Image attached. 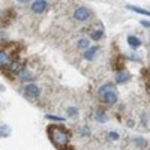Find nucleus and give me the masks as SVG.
I'll list each match as a JSON object with an SVG mask.
<instances>
[{
    "label": "nucleus",
    "instance_id": "obj_1",
    "mask_svg": "<svg viewBox=\"0 0 150 150\" xmlns=\"http://www.w3.org/2000/svg\"><path fill=\"white\" fill-rule=\"evenodd\" d=\"M47 134L48 138L51 141V144L57 149V150H72V144H71V138H72V132L65 128L63 125L59 123H51L47 126Z\"/></svg>",
    "mask_w": 150,
    "mask_h": 150
},
{
    "label": "nucleus",
    "instance_id": "obj_2",
    "mask_svg": "<svg viewBox=\"0 0 150 150\" xmlns=\"http://www.w3.org/2000/svg\"><path fill=\"white\" fill-rule=\"evenodd\" d=\"M23 47L17 42H3L0 44V71L6 72L12 63L20 60Z\"/></svg>",
    "mask_w": 150,
    "mask_h": 150
},
{
    "label": "nucleus",
    "instance_id": "obj_3",
    "mask_svg": "<svg viewBox=\"0 0 150 150\" xmlns=\"http://www.w3.org/2000/svg\"><path fill=\"white\" fill-rule=\"evenodd\" d=\"M98 95H99V98H101V101H104L108 105H114L117 102L116 87H114V84H111V83H107L102 87H99Z\"/></svg>",
    "mask_w": 150,
    "mask_h": 150
},
{
    "label": "nucleus",
    "instance_id": "obj_4",
    "mask_svg": "<svg viewBox=\"0 0 150 150\" xmlns=\"http://www.w3.org/2000/svg\"><path fill=\"white\" fill-rule=\"evenodd\" d=\"M15 15H17V12L12 8L5 9L2 14H0V24H2V27H8L9 24L15 20Z\"/></svg>",
    "mask_w": 150,
    "mask_h": 150
},
{
    "label": "nucleus",
    "instance_id": "obj_5",
    "mask_svg": "<svg viewBox=\"0 0 150 150\" xmlns=\"http://www.w3.org/2000/svg\"><path fill=\"white\" fill-rule=\"evenodd\" d=\"M24 95H26V98L32 99V101H36L38 98H39L41 95V89H39V86H36L33 83H29L24 86Z\"/></svg>",
    "mask_w": 150,
    "mask_h": 150
},
{
    "label": "nucleus",
    "instance_id": "obj_6",
    "mask_svg": "<svg viewBox=\"0 0 150 150\" xmlns=\"http://www.w3.org/2000/svg\"><path fill=\"white\" fill-rule=\"evenodd\" d=\"M90 14L92 12L87 9V8H84V6H81V8H77L75 9V12H74V18L77 20V21H87L90 18Z\"/></svg>",
    "mask_w": 150,
    "mask_h": 150
},
{
    "label": "nucleus",
    "instance_id": "obj_7",
    "mask_svg": "<svg viewBox=\"0 0 150 150\" xmlns=\"http://www.w3.org/2000/svg\"><path fill=\"white\" fill-rule=\"evenodd\" d=\"M48 8V2L47 0H36V2L32 3V11L35 12V14H42V12H45Z\"/></svg>",
    "mask_w": 150,
    "mask_h": 150
},
{
    "label": "nucleus",
    "instance_id": "obj_8",
    "mask_svg": "<svg viewBox=\"0 0 150 150\" xmlns=\"http://www.w3.org/2000/svg\"><path fill=\"white\" fill-rule=\"evenodd\" d=\"M111 63H112L111 68L114 69V71H122V69L125 68V57H123L122 54H117V56L112 57Z\"/></svg>",
    "mask_w": 150,
    "mask_h": 150
},
{
    "label": "nucleus",
    "instance_id": "obj_9",
    "mask_svg": "<svg viewBox=\"0 0 150 150\" xmlns=\"http://www.w3.org/2000/svg\"><path fill=\"white\" fill-rule=\"evenodd\" d=\"M143 80H144V84H146V90L150 95V68L143 69Z\"/></svg>",
    "mask_w": 150,
    "mask_h": 150
},
{
    "label": "nucleus",
    "instance_id": "obj_10",
    "mask_svg": "<svg viewBox=\"0 0 150 150\" xmlns=\"http://www.w3.org/2000/svg\"><path fill=\"white\" fill-rule=\"evenodd\" d=\"M99 51V48L98 47H90V48H87L86 50V53H84V57L87 59V60H93V57H95V54Z\"/></svg>",
    "mask_w": 150,
    "mask_h": 150
},
{
    "label": "nucleus",
    "instance_id": "obj_11",
    "mask_svg": "<svg viewBox=\"0 0 150 150\" xmlns=\"http://www.w3.org/2000/svg\"><path fill=\"white\" fill-rule=\"evenodd\" d=\"M128 44H129V47L131 48H138L140 45H141V41L138 39L137 36H128Z\"/></svg>",
    "mask_w": 150,
    "mask_h": 150
},
{
    "label": "nucleus",
    "instance_id": "obj_12",
    "mask_svg": "<svg viewBox=\"0 0 150 150\" xmlns=\"http://www.w3.org/2000/svg\"><path fill=\"white\" fill-rule=\"evenodd\" d=\"M126 8H128V9H131V11H134V12H138V14H143V15H147V17H150V12H149V11H146V9L137 8V6H131V5H128Z\"/></svg>",
    "mask_w": 150,
    "mask_h": 150
},
{
    "label": "nucleus",
    "instance_id": "obj_13",
    "mask_svg": "<svg viewBox=\"0 0 150 150\" xmlns=\"http://www.w3.org/2000/svg\"><path fill=\"white\" fill-rule=\"evenodd\" d=\"M129 80V74L128 72H119V75L116 77V81L117 83H125Z\"/></svg>",
    "mask_w": 150,
    "mask_h": 150
},
{
    "label": "nucleus",
    "instance_id": "obj_14",
    "mask_svg": "<svg viewBox=\"0 0 150 150\" xmlns=\"http://www.w3.org/2000/svg\"><path fill=\"white\" fill-rule=\"evenodd\" d=\"M11 135V128L8 125H2L0 126V137H9Z\"/></svg>",
    "mask_w": 150,
    "mask_h": 150
},
{
    "label": "nucleus",
    "instance_id": "obj_15",
    "mask_svg": "<svg viewBox=\"0 0 150 150\" xmlns=\"http://www.w3.org/2000/svg\"><path fill=\"white\" fill-rule=\"evenodd\" d=\"M77 47H78V48H81V50H87V48H89V39H86V38L80 39V41H78V44H77Z\"/></svg>",
    "mask_w": 150,
    "mask_h": 150
},
{
    "label": "nucleus",
    "instance_id": "obj_16",
    "mask_svg": "<svg viewBox=\"0 0 150 150\" xmlns=\"http://www.w3.org/2000/svg\"><path fill=\"white\" fill-rule=\"evenodd\" d=\"M102 35H104V32H102V30H95V32H92V33H90V38H92L93 41H99V39L102 38Z\"/></svg>",
    "mask_w": 150,
    "mask_h": 150
},
{
    "label": "nucleus",
    "instance_id": "obj_17",
    "mask_svg": "<svg viewBox=\"0 0 150 150\" xmlns=\"http://www.w3.org/2000/svg\"><path fill=\"white\" fill-rule=\"evenodd\" d=\"M45 119L48 120H53V122H63V117H57V116H51V114H47Z\"/></svg>",
    "mask_w": 150,
    "mask_h": 150
},
{
    "label": "nucleus",
    "instance_id": "obj_18",
    "mask_svg": "<svg viewBox=\"0 0 150 150\" xmlns=\"http://www.w3.org/2000/svg\"><path fill=\"white\" fill-rule=\"evenodd\" d=\"M96 117H98L99 120H101V122H105V120H107V116L104 114L102 111H98V114H96Z\"/></svg>",
    "mask_w": 150,
    "mask_h": 150
},
{
    "label": "nucleus",
    "instance_id": "obj_19",
    "mask_svg": "<svg viewBox=\"0 0 150 150\" xmlns=\"http://www.w3.org/2000/svg\"><path fill=\"white\" fill-rule=\"evenodd\" d=\"M68 114L69 116H77L78 111H77V108H68Z\"/></svg>",
    "mask_w": 150,
    "mask_h": 150
},
{
    "label": "nucleus",
    "instance_id": "obj_20",
    "mask_svg": "<svg viewBox=\"0 0 150 150\" xmlns=\"http://www.w3.org/2000/svg\"><path fill=\"white\" fill-rule=\"evenodd\" d=\"M110 138H111V140H119L117 132H110Z\"/></svg>",
    "mask_w": 150,
    "mask_h": 150
},
{
    "label": "nucleus",
    "instance_id": "obj_21",
    "mask_svg": "<svg viewBox=\"0 0 150 150\" xmlns=\"http://www.w3.org/2000/svg\"><path fill=\"white\" fill-rule=\"evenodd\" d=\"M141 24H143L144 27H149V29H150V21H146V20H143V21H141Z\"/></svg>",
    "mask_w": 150,
    "mask_h": 150
},
{
    "label": "nucleus",
    "instance_id": "obj_22",
    "mask_svg": "<svg viewBox=\"0 0 150 150\" xmlns=\"http://www.w3.org/2000/svg\"><path fill=\"white\" fill-rule=\"evenodd\" d=\"M83 134H84V135H89V134H90V129H89V128H83Z\"/></svg>",
    "mask_w": 150,
    "mask_h": 150
},
{
    "label": "nucleus",
    "instance_id": "obj_23",
    "mask_svg": "<svg viewBox=\"0 0 150 150\" xmlns=\"http://www.w3.org/2000/svg\"><path fill=\"white\" fill-rule=\"evenodd\" d=\"M135 143L140 144V146H146V141H143V140H135Z\"/></svg>",
    "mask_w": 150,
    "mask_h": 150
}]
</instances>
